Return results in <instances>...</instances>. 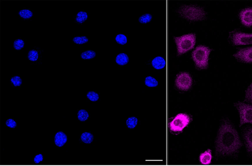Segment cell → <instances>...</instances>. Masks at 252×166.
Returning <instances> with one entry per match:
<instances>
[{
    "instance_id": "6da1fadb",
    "label": "cell",
    "mask_w": 252,
    "mask_h": 166,
    "mask_svg": "<svg viewBox=\"0 0 252 166\" xmlns=\"http://www.w3.org/2000/svg\"><path fill=\"white\" fill-rule=\"evenodd\" d=\"M242 146L238 134L233 126L224 121L220 125L217 137V153L225 155L236 153Z\"/></svg>"
},
{
    "instance_id": "7a4b0ae2",
    "label": "cell",
    "mask_w": 252,
    "mask_h": 166,
    "mask_svg": "<svg viewBox=\"0 0 252 166\" xmlns=\"http://www.w3.org/2000/svg\"><path fill=\"white\" fill-rule=\"evenodd\" d=\"M179 14L190 21H201L205 19L206 12L204 9L194 5H184L179 9Z\"/></svg>"
},
{
    "instance_id": "3957f363",
    "label": "cell",
    "mask_w": 252,
    "mask_h": 166,
    "mask_svg": "<svg viewBox=\"0 0 252 166\" xmlns=\"http://www.w3.org/2000/svg\"><path fill=\"white\" fill-rule=\"evenodd\" d=\"M178 55H181L194 48L196 42L194 33H189L174 37Z\"/></svg>"
},
{
    "instance_id": "277c9868",
    "label": "cell",
    "mask_w": 252,
    "mask_h": 166,
    "mask_svg": "<svg viewBox=\"0 0 252 166\" xmlns=\"http://www.w3.org/2000/svg\"><path fill=\"white\" fill-rule=\"evenodd\" d=\"M211 49L206 46L199 45L192 53V58L197 67L203 69L208 66L209 56Z\"/></svg>"
},
{
    "instance_id": "5b68a950",
    "label": "cell",
    "mask_w": 252,
    "mask_h": 166,
    "mask_svg": "<svg viewBox=\"0 0 252 166\" xmlns=\"http://www.w3.org/2000/svg\"><path fill=\"white\" fill-rule=\"evenodd\" d=\"M240 116V126L246 123L252 124V105L242 102L235 104Z\"/></svg>"
},
{
    "instance_id": "8992f818",
    "label": "cell",
    "mask_w": 252,
    "mask_h": 166,
    "mask_svg": "<svg viewBox=\"0 0 252 166\" xmlns=\"http://www.w3.org/2000/svg\"><path fill=\"white\" fill-rule=\"evenodd\" d=\"M190 122L189 116L185 113L178 114L169 124V127L171 131L181 132L188 125Z\"/></svg>"
},
{
    "instance_id": "52a82bcc",
    "label": "cell",
    "mask_w": 252,
    "mask_h": 166,
    "mask_svg": "<svg viewBox=\"0 0 252 166\" xmlns=\"http://www.w3.org/2000/svg\"><path fill=\"white\" fill-rule=\"evenodd\" d=\"M192 83V78L188 72H181L177 75L175 84L179 89L187 91L191 87Z\"/></svg>"
},
{
    "instance_id": "ba28073f",
    "label": "cell",
    "mask_w": 252,
    "mask_h": 166,
    "mask_svg": "<svg viewBox=\"0 0 252 166\" xmlns=\"http://www.w3.org/2000/svg\"><path fill=\"white\" fill-rule=\"evenodd\" d=\"M230 39L235 45H243L252 44V33L234 32L230 34Z\"/></svg>"
},
{
    "instance_id": "9c48e42d",
    "label": "cell",
    "mask_w": 252,
    "mask_h": 166,
    "mask_svg": "<svg viewBox=\"0 0 252 166\" xmlns=\"http://www.w3.org/2000/svg\"><path fill=\"white\" fill-rule=\"evenodd\" d=\"M234 56L241 62L252 63V47L239 50Z\"/></svg>"
},
{
    "instance_id": "30bf717a",
    "label": "cell",
    "mask_w": 252,
    "mask_h": 166,
    "mask_svg": "<svg viewBox=\"0 0 252 166\" xmlns=\"http://www.w3.org/2000/svg\"><path fill=\"white\" fill-rule=\"evenodd\" d=\"M242 23L247 26H252V8H247L242 10L239 14Z\"/></svg>"
},
{
    "instance_id": "8fae6325",
    "label": "cell",
    "mask_w": 252,
    "mask_h": 166,
    "mask_svg": "<svg viewBox=\"0 0 252 166\" xmlns=\"http://www.w3.org/2000/svg\"><path fill=\"white\" fill-rule=\"evenodd\" d=\"M244 137L247 151L252 155V127L245 132Z\"/></svg>"
},
{
    "instance_id": "7c38bea8",
    "label": "cell",
    "mask_w": 252,
    "mask_h": 166,
    "mask_svg": "<svg viewBox=\"0 0 252 166\" xmlns=\"http://www.w3.org/2000/svg\"><path fill=\"white\" fill-rule=\"evenodd\" d=\"M67 137L63 132H59L56 133L54 138L55 144L58 147H62L66 142Z\"/></svg>"
},
{
    "instance_id": "4fadbf2b",
    "label": "cell",
    "mask_w": 252,
    "mask_h": 166,
    "mask_svg": "<svg viewBox=\"0 0 252 166\" xmlns=\"http://www.w3.org/2000/svg\"><path fill=\"white\" fill-rule=\"evenodd\" d=\"M212 156L211 150L208 149L203 153H202L199 156V161L202 165H209L212 160Z\"/></svg>"
},
{
    "instance_id": "5bb4252c",
    "label": "cell",
    "mask_w": 252,
    "mask_h": 166,
    "mask_svg": "<svg viewBox=\"0 0 252 166\" xmlns=\"http://www.w3.org/2000/svg\"><path fill=\"white\" fill-rule=\"evenodd\" d=\"M152 65L156 69H161L165 67L166 62L163 57L158 56L153 59Z\"/></svg>"
},
{
    "instance_id": "9a60e30c",
    "label": "cell",
    "mask_w": 252,
    "mask_h": 166,
    "mask_svg": "<svg viewBox=\"0 0 252 166\" xmlns=\"http://www.w3.org/2000/svg\"><path fill=\"white\" fill-rule=\"evenodd\" d=\"M129 58L126 54L121 53L116 57V63L120 65H124L128 62Z\"/></svg>"
},
{
    "instance_id": "2e32d148",
    "label": "cell",
    "mask_w": 252,
    "mask_h": 166,
    "mask_svg": "<svg viewBox=\"0 0 252 166\" xmlns=\"http://www.w3.org/2000/svg\"><path fill=\"white\" fill-rule=\"evenodd\" d=\"M81 139L83 142L87 144H90L93 141L94 139V136L90 133L84 132L81 135Z\"/></svg>"
},
{
    "instance_id": "e0dca14e",
    "label": "cell",
    "mask_w": 252,
    "mask_h": 166,
    "mask_svg": "<svg viewBox=\"0 0 252 166\" xmlns=\"http://www.w3.org/2000/svg\"><path fill=\"white\" fill-rule=\"evenodd\" d=\"M96 56V53L93 50H87L81 54V57L83 59H90Z\"/></svg>"
},
{
    "instance_id": "ac0fdd59",
    "label": "cell",
    "mask_w": 252,
    "mask_h": 166,
    "mask_svg": "<svg viewBox=\"0 0 252 166\" xmlns=\"http://www.w3.org/2000/svg\"><path fill=\"white\" fill-rule=\"evenodd\" d=\"M145 83L146 86L150 87H156L158 85V82L154 78L148 76L145 78Z\"/></svg>"
},
{
    "instance_id": "d6986e66",
    "label": "cell",
    "mask_w": 252,
    "mask_h": 166,
    "mask_svg": "<svg viewBox=\"0 0 252 166\" xmlns=\"http://www.w3.org/2000/svg\"><path fill=\"white\" fill-rule=\"evenodd\" d=\"M88 18V14L85 11H79L76 15V21L80 24L84 23Z\"/></svg>"
},
{
    "instance_id": "ffe728a7",
    "label": "cell",
    "mask_w": 252,
    "mask_h": 166,
    "mask_svg": "<svg viewBox=\"0 0 252 166\" xmlns=\"http://www.w3.org/2000/svg\"><path fill=\"white\" fill-rule=\"evenodd\" d=\"M138 119L135 117H130L126 121L127 127L129 129L134 128L137 124Z\"/></svg>"
},
{
    "instance_id": "44dd1931",
    "label": "cell",
    "mask_w": 252,
    "mask_h": 166,
    "mask_svg": "<svg viewBox=\"0 0 252 166\" xmlns=\"http://www.w3.org/2000/svg\"><path fill=\"white\" fill-rule=\"evenodd\" d=\"M89 116L88 112L84 109L80 110L77 113V117L80 121L87 120Z\"/></svg>"
},
{
    "instance_id": "7402d4cb",
    "label": "cell",
    "mask_w": 252,
    "mask_h": 166,
    "mask_svg": "<svg viewBox=\"0 0 252 166\" xmlns=\"http://www.w3.org/2000/svg\"><path fill=\"white\" fill-rule=\"evenodd\" d=\"M19 15L23 19H28L31 18L32 15V12L28 9H23L19 11Z\"/></svg>"
},
{
    "instance_id": "603a6c76",
    "label": "cell",
    "mask_w": 252,
    "mask_h": 166,
    "mask_svg": "<svg viewBox=\"0 0 252 166\" xmlns=\"http://www.w3.org/2000/svg\"><path fill=\"white\" fill-rule=\"evenodd\" d=\"M152 16L150 14L146 13L141 15L138 19V21L141 24H147L151 22Z\"/></svg>"
},
{
    "instance_id": "cb8c5ba5",
    "label": "cell",
    "mask_w": 252,
    "mask_h": 166,
    "mask_svg": "<svg viewBox=\"0 0 252 166\" xmlns=\"http://www.w3.org/2000/svg\"><path fill=\"white\" fill-rule=\"evenodd\" d=\"M72 40L76 44H83L87 43L89 39L85 36H76L74 37Z\"/></svg>"
},
{
    "instance_id": "d4e9b609",
    "label": "cell",
    "mask_w": 252,
    "mask_h": 166,
    "mask_svg": "<svg viewBox=\"0 0 252 166\" xmlns=\"http://www.w3.org/2000/svg\"><path fill=\"white\" fill-rule=\"evenodd\" d=\"M38 57V54L36 50H31L28 54V59L32 61H35L37 60Z\"/></svg>"
},
{
    "instance_id": "484cf974",
    "label": "cell",
    "mask_w": 252,
    "mask_h": 166,
    "mask_svg": "<svg viewBox=\"0 0 252 166\" xmlns=\"http://www.w3.org/2000/svg\"><path fill=\"white\" fill-rule=\"evenodd\" d=\"M25 45L24 41L21 39H16L13 43V47L16 50L22 49Z\"/></svg>"
},
{
    "instance_id": "4316f807",
    "label": "cell",
    "mask_w": 252,
    "mask_h": 166,
    "mask_svg": "<svg viewBox=\"0 0 252 166\" xmlns=\"http://www.w3.org/2000/svg\"><path fill=\"white\" fill-rule=\"evenodd\" d=\"M87 98L93 102H95L99 99L98 93L93 91H90L87 94Z\"/></svg>"
},
{
    "instance_id": "83f0119b",
    "label": "cell",
    "mask_w": 252,
    "mask_h": 166,
    "mask_svg": "<svg viewBox=\"0 0 252 166\" xmlns=\"http://www.w3.org/2000/svg\"><path fill=\"white\" fill-rule=\"evenodd\" d=\"M116 42L120 45H125L127 42L126 37L123 34H118L115 38Z\"/></svg>"
},
{
    "instance_id": "f1b7e54d",
    "label": "cell",
    "mask_w": 252,
    "mask_h": 166,
    "mask_svg": "<svg viewBox=\"0 0 252 166\" xmlns=\"http://www.w3.org/2000/svg\"><path fill=\"white\" fill-rule=\"evenodd\" d=\"M10 81L14 86H19L22 83L21 78L18 76H15L12 77Z\"/></svg>"
},
{
    "instance_id": "f546056e",
    "label": "cell",
    "mask_w": 252,
    "mask_h": 166,
    "mask_svg": "<svg viewBox=\"0 0 252 166\" xmlns=\"http://www.w3.org/2000/svg\"><path fill=\"white\" fill-rule=\"evenodd\" d=\"M246 100L252 103V83L248 87L246 92Z\"/></svg>"
},
{
    "instance_id": "4dcf8cb0",
    "label": "cell",
    "mask_w": 252,
    "mask_h": 166,
    "mask_svg": "<svg viewBox=\"0 0 252 166\" xmlns=\"http://www.w3.org/2000/svg\"><path fill=\"white\" fill-rule=\"evenodd\" d=\"M5 124L7 126L11 128H15L17 126L16 121L11 118L7 119L5 122Z\"/></svg>"
},
{
    "instance_id": "1f68e13d",
    "label": "cell",
    "mask_w": 252,
    "mask_h": 166,
    "mask_svg": "<svg viewBox=\"0 0 252 166\" xmlns=\"http://www.w3.org/2000/svg\"><path fill=\"white\" fill-rule=\"evenodd\" d=\"M43 155L39 154L34 157L33 161L35 164H38L43 160Z\"/></svg>"
}]
</instances>
